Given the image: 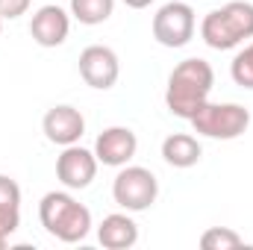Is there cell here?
I'll use <instances>...</instances> for the list:
<instances>
[{
	"label": "cell",
	"mask_w": 253,
	"mask_h": 250,
	"mask_svg": "<svg viewBox=\"0 0 253 250\" xmlns=\"http://www.w3.org/2000/svg\"><path fill=\"white\" fill-rule=\"evenodd\" d=\"M42 132L50 144H59V147H68V144H77L85 132V118L77 106H68V103H59L53 109L44 112L42 118Z\"/></svg>",
	"instance_id": "10"
},
{
	"label": "cell",
	"mask_w": 253,
	"mask_h": 250,
	"mask_svg": "<svg viewBox=\"0 0 253 250\" xmlns=\"http://www.w3.org/2000/svg\"><path fill=\"white\" fill-rule=\"evenodd\" d=\"M30 3L33 0H0V18L3 21H15V18L30 12Z\"/></svg>",
	"instance_id": "18"
},
{
	"label": "cell",
	"mask_w": 253,
	"mask_h": 250,
	"mask_svg": "<svg viewBox=\"0 0 253 250\" xmlns=\"http://www.w3.org/2000/svg\"><path fill=\"white\" fill-rule=\"evenodd\" d=\"M215 88V71L212 65L200 56L183 59L180 65H174L168 85H165V106L171 115L191 121V115L209 100Z\"/></svg>",
	"instance_id": "1"
},
{
	"label": "cell",
	"mask_w": 253,
	"mask_h": 250,
	"mask_svg": "<svg viewBox=\"0 0 253 250\" xmlns=\"http://www.w3.org/2000/svg\"><path fill=\"white\" fill-rule=\"evenodd\" d=\"M138 150V135L129 126H106L94 141V156L100 165L124 168Z\"/></svg>",
	"instance_id": "11"
},
{
	"label": "cell",
	"mask_w": 253,
	"mask_h": 250,
	"mask_svg": "<svg viewBox=\"0 0 253 250\" xmlns=\"http://www.w3.org/2000/svg\"><path fill=\"white\" fill-rule=\"evenodd\" d=\"M97 165H100V162H97L94 150H85V147L77 141V144L62 147V153L56 156V177H59V183H62L65 188L83 191V188H88L94 183Z\"/></svg>",
	"instance_id": "8"
},
{
	"label": "cell",
	"mask_w": 253,
	"mask_h": 250,
	"mask_svg": "<svg viewBox=\"0 0 253 250\" xmlns=\"http://www.w3.org/2000/svg\"><path fill=\"white\" fill-rule=\"evenodd\" d=\"M39 221L44 227L47 236H53L56 242L65 245H77L91 233V212L88 206H83L71 188L65 191H47L39 203Z\"/></svg>",
	"instance_id": "2"
},
{
	"label": "cell",
	"mask_w": 253,
	"mask_h": 250,
	"mask_svg": "<svg viewBox=\"0 0 253 250\" xmlns=\"http://www.w3.org/2000/svg\"><path fill=\"white\" fill-rule=\"evenodd\" d=\"M0 33H3V18H0Z\"/></svg>",
	"instance_id": "21"
},
{
	"label": "cell",
	"mask_w": 253,
	"mask_h": 250,
	"mask_svg": "<svg viewBox=\"0 0 253 250\" xmlns=\"http://www.w3.org/2000/svg\"><path fill=\"white\" fill-rule=\"evenodd\" d=\"M200 248L203 250H239V248H245V239L236 230H230V227H209L200 236Z\"/></svg>",
	"instance_id": "16"
},
{
	"label": "cell",
	"mask_w": 253,
	"mask_h": 250,
	"mask_svg": "<svg viewBox=\"0 0 253 250\" xmlns=\"http://www.w3.org/2000/svg\"><path fill=\"white\" fill-rule=\"evenodd\" d=\"M200 156H203V147L191 132H174L162 141V159L171 168H194Z\"/></svg>",
	"instance_id": "13"
},
{
	"label": "cell",
	"mask_w": 253,
	"mask_h": 250,
	"mask_svg": "<svg viewBox=\"0 0 253 250\" xmlns=\"http://www.w3.org/2000/svg\"><path fill=\"white\" fill-rule=\"evenodd\" d=\"M71 18L85 24V27H97V24H106L115 12V0H71L68 6Z\"/></svg>",
	"instance_id": "15"
},
{
	"label": "cell",
	"mask_w": 253,
	"mask_h": 250,
	"mask_svg": "<svg viewBox=\"0 0 253 250\" xmlns=\"http://www.w3.org/2000/svg\"><path fill=\"white\" fill-rule=\"evenodd\" d=\"M6 245H9V236H6V233H0V250L6 248Z\"/></svg>",
	"instance_id": "20"
},
{
	"label": "cell",
	"mask_w": 253,
	"mask_h": 250,
	"mask_svg": "<svg viewBox=\"0 0 253 250\" xmlns=\"http://www.w3.org/2000/svg\"><path fill=\"white\" fill-rule=\"evenodd\" d=\"M153 39L162 44V47H186L191 39H194V30H197V15L191 9L189 0H171L165 6H159V12L153 15Z\"/></svg>",
	"instance_id": "6"
},
{
	"label": "cell",
	"mask_w": 253,
	"mask_h": 250,
	"mask_svg": "<svg viewBox=\"0 0 253 250\" xmlns=\"http://www.w3.org/2000/svg\"><path fill=\"white\" fill-rule=\"evenodd\" d=\"M97 242L106 250H129L138 242V224L129 212H112L97 224Z\"/></svg>",
	"instance_id": "12"
},
{
	"label": "cell",
	"mask_w": 253,
	"mask_h": 250,
	"mask_svg": "<svg viewBox=\"0 0 253 250\" xmlns=\"http://www.w3.org/2000/svg\"><path fill=\"white\" fill-rule=\"evenodd\" d=\"M230 77H233L236 85L253 91V42L245 44V47L233 56V62H230Z\"/></svg>",
	"instance_id": "17"
},
{
	"label": "cell",
	"mask_w": 253,
	"mask_h": 250,
	"mask_svg": "<svg viewBox=\"0 0 253 250\" xmlns=\"http://www.w3.org/2000/svg\"><path fill=\"white\" fill-rule=\"evenodd\" d=\"M200 39L212 50H233L253 39V3L230 0L221 9L206 12L200 21Z\"/></svg>",
	"instance_id": "3"
},
{
	"label": "cell",
	"mask_w": 253,
	"mask_h": 250,
	"mask_svg": "<svg viewBox=\"0 0 253 250\" xmlns=\"http://www.w3.org/2000/svg\"><path fill=\"white\" fill-rule=\"evenodd\" d=\"M159 197V180L150 168L124 165L112 180V200L124 212H144Z\"/></svg>",
	"instance_id": "5"
},
{
	"label": "cell",
	"mask_w": 253,
	"mask_h": 250,
	"mask_svg": "<svg viewBox=\"0 0 253 250\" xmlns=\"http://www.w3.org/2000/svg\"><path fill=\"white\" fill-rule=\"evenodd\" d=\"M80 77L88 88L109 91L121 77V59L106 44H88L80 53Z\"/></svg>",
	"instance_id": "7"
},
{
	"label": "cell",
	"mask_w": 253,
	"mask_h": 250,
	"mask_svg": "<svg viewBox=\"0 0 253 250\" xmlns=\"http://www.w3.org/2000/svg\"><path fill=\"white\" fill-rule=\"evenodd\" d=\"M121 3H124L126 9H147L153 0H121Z\"/></svg>",
	"instance_id": "19"
},
{
	"label": "cell",
	"mask_w": 253,
	"mask_h": 250,
	"mask_svg": "<svg viewBox=\"0 0 253 250\" xmlns=\"http://www.w3.org/2000/svg\"><path fill=\"white\" fill-rule=\"evenodd\" d=\"M191 129L197 135L206 138H218V141H233L239 135L248 132L251 126V112L242 103H203L194 115H191Z\"/></svg>",
	"instance_id": "4"
},
{
	"label": "cell",
	"mask_w": 253,
	"mask_h": 250,
	"mask_svg": "<svg viewBox=\"0 0 253 250\" xmlns=\"http://www.w3.org/2000/svg\"><path fill=\"white\" fill-rule=\"evenodd\" d=\"M68 33H71V12L56 3L39 6L30 18V36L39 47H59L68 42Z\"/></svg>",
	"instance_id": "9"
},
{
	"label": "cell",
	"mask_w": 253,
	"mask_h": 250,
	"mask_svg": "<svg viewBox=\"0 0 253 250\" xmlns=\"http://www.w3.org/2000/svg\"><path fill=\"white\" fill-rule=\"evenodd\" d=\"M21 227V186L0 174V233L12 236Z\"/></svg>",
	"instance_id": "14"
}]
</instances>
